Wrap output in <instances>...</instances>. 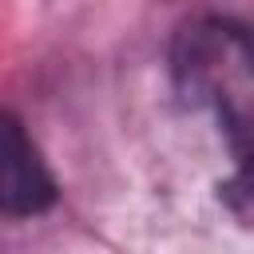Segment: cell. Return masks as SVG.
Masks as SVG:
<instances>
[{
	"label": "cell",
	"mask_w": 254,
	"mask_h": 254,
	"mask_svg": "<svg viewBox=\"0 0 254 254\" xmlns=\"http://www.w3.org/2000/svg\"><path fill=\"white\" fill-rule=\"evenodd\" d=\"M179 75L202 99H210L226 119L254 111V40L246 28L206 20L183 36Z\"/></svg>",
	"instance_id": "obj_1"
},
{
	"label": "cell",
	"mask_w": 254,
	"mask_h": 254,
	"mask_svg": "<svg viewBox=\"0 0 254 254\" xmlns=\"http://www.w3.org/2000/svg\"><path fill=\"white\" fill-rule=\"evenodd\" d=\"M56 202V183L24 123L0 111V214H40Z\"/></svg>",
	"instance_id": "obj_2"
}]
</instances>
